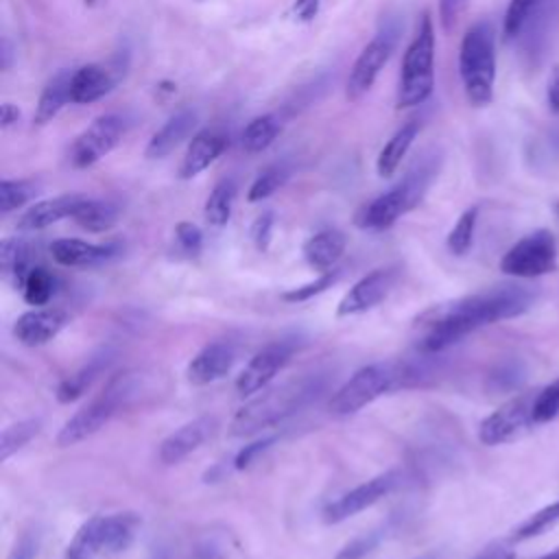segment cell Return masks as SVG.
<instances>
[{
	"label": "cell",
	"mask_w": 559,
	"mask_h": 559,
	"mask_svg": "<svg viewBox=\"0 0 559 559\" xmlns=\"http://www.w3.org/2000/svg\"><path fill=\"white\" fill-rule=\"evenodd\" d=\"M476 221H478V207H467L454 223V227L448 234V249L454 255H465L472 249L474 242V231H476Z\"/></svg>",
	"instance_id": "36"
},
{
	"label": "cell",
	"mask_w": 559,
	"mask_h": 559,
	"mask_svg": "<svg viewBox=\"0 0 559 559\" xmlns=\"http://www.w3.org/2000/svg\"><path fill=\"white\" fill-rule=\"evenodd\" d=\"M114 415H116V408L111 406V402L103 393H98L94 400H90L85 406H81L61 426V430L57 435V445L59 448H70V445H76V443L85 441L87 437L98 432Z\"/></svg>",
	"instance_id": "15"
},
{
	"label": "cell",
	"mask_w": 559,
	"mask_h": 559,
	"mask_svg": "<svg viewBox=\"0 0 559 559\" xmlns=\"http://www.w3.org/2000/svg\"><path fill=\"white\" fill-rule=\"evenodd\" d=\"M395 41H397V28L384 26L360 50V55L356 57V61L349 70V76H347L345 96L349 100H360L373 87L380 70L386 66V61L395 48Z\"/></svg>",
	"instance_id": "10"
},
{
	"label": "cell",
	"mask_w": 559,
	"mask_h": 559,
	"mask_svg": "<svg viewBox=\"0 0 559 559\" xmlns=\"http://www.w3.org/2000/svg\"><path fill=\"white\" fill-rule=\"evenodd\" d=\"M197 127V114L192 109H181L173 114L148 140L144 155L148 159H162L170 155Z\"/></svg>",
	"instance_id": "22"
},
{
	"label": "cell",
	"mask_w": 559,
	"mask_h": 559,
	"mask_svg": "<svg viewBox=\"0 0 559 559\" xmlns=\"http://www.w3.org/2000/svg\"><path fill=\"white\" fill-rule=\"evenodd\" d=\"M81 201H83L81 194H59L52 199L37 201L17 218V229L37 231L59 223L61 218H72Z\"/></svg>",
	"instance_id": "21"
},
{
	"label": "cell",
	"mask_w": 559,
	"mask_h": 559,
	"mask_svg": "<svg viewBox=\"0 0 559 559\" xmlns=\"http://www.w3.org/2000/svg\"><path fill=\"white\" fill-rule=\"evenodd\" d=\"M175 242L186 258H197L203 249V234L194 223L181 221L175 225Z\"/></svg>",
	"instance_id": "43"
},
{
	"label": "cell",
	"mask_w": 559,
	"mask_h": 559,
	"mask_svg": "<svg viewBox=\"0 0 559 559\" xmlns=\"http://www.w3.org/2000/svg\"><path fill=\"white\" fill-rule=\"evenodd\" d=\"M413 386L411 362H371L354 371L330 397V413L336 417L354 415L380 395Z\"/></svg>",
	"instance_id": "5"
},
{
	"label": "cell",
	"mask_w": 559,
	"mask_h": 559,
	"mask_svg": "<svg viewBox=\"0 0 559 559\" xmlns=\"http://www.w3.org/2000/svg\"><path fill=\"white\" fill-rule=\"evenodd\" d=\"M435 90V26L430 13H424L413 41L408 44L395 94L397 109L426 103Z\"/></svg>",
	"instance_id": "6"
},
{
	"label": "cell",
	"mask_w": 559,
	"mask_h": 559,
	"mask_svg": "<svg viewBox=\"0 0 559 559\" xmlns=\"http://www.w3.org/2000/svg\"><path fill=\"white\" fill-rule=\"evenodd\" d=\"M559 522V500L542 507L533 515H528L511 535V542H526L533 537H539L548 528H552Z\"/></svg>",
	"instance_id": "34"
},
{
	"label": "cell",
	"mask_w": 559,
	"mask_h": 559,
	"mask_svg": "<svg viewBox=\"0 0 559 559\" xmlns=\"http://www.w3.org/2000/svg\"><path fill=\"white\" fill-rule=\"evenodd\" d=\"M535 304V290L524 284H500L424 310L415 330L421 354H439L474 330L524 314Z\"/></svg>",
	"instance_id": "1"
},
{
	"label": "cell",
	"mask_w": 559,
	"mask_h": 559,
	"mask_svg": "<svg viewBox=\"0 0 559 559\" xmlns=\"http://www.w3.org/2000/svg\"><path fill=\"white\" fill-rule=\"evenodd\" d=\"M417 133H419V124L417 122H406L386 140V144L380 148L378 162H376V170H378L380 177L386 179L400 168V164L406 157L408 148L413 146Z\"/></svg>",
	"instance_id": "27"
},
{
	"label": "cell",
	"mask_w": 559,
	"mask_h": 559,
	"mask_svg": "<svg viewBox=\"0 0 559 559\" xmlns=\"http://www.w3.org/2000/svg\"><path fill=\"white\" fill-rule=\"evenodd\" d=\"M103 555V535H100V515L85 520L74 533L72 542L66 548V559H96Z\"/></svg>",
	"instance_id": "31"
},
{
	"label": "cell",
	"mask_w": 559,
	"mask_h": 559,
	"mask_svg": "<svg viewBox=\"0 0 559 559\" xmlns=\"http://www.w3.org/2000/svg\"><path fill=\"white\" fill-rule=\"evenodd\" d=\"M557 269V240L550 229H535L513 242L500 260V271L518 280L542 277Z\"/></svg>",
	"instance_id": "7"
},
{
	"label": "cell",
	"mask_w": 559,
	"mask_h": 559,
	"mask_svg": "<svg viewBox=\"0 0 559 559\" xmlns=\"http://www.w3.org/2000/svg\"><path fill=\"white\" fill-rule=\"evenodd\" d=\"M94 2H96V0H85V4H94Z\"/></svg>",
	"instance_id": "55"
},
{
	"label": "cell",
	"mask_w": 559,
	"mask_h": 559,
	"mask_svg": "<svg viewBox=\"0 0 559 559\" xmlns=\"http://www.w3.org/2000/svg\"><path fill=\"white\" fill-rule=\"evenodd\" d=\"M55 275L50 271H46L44 266H31L24 277L20 280L22 286V295L26 299V304L31 306H46L50 301V297L55 295Z\"/></svg>",
	"instance_id": "33"
},
{
	"label": "cell",
	"mask_w": 559,
	"mask_h": 559,
	"mask_svg": "<svg viewBox=\"0 0 559 559\" xmlns=\"http://www.w3.org/2000/svg\"><path fill=\"white\" fill-rule=\"evenodd\" d=\"M323 389L325 376L319 371L301 373L275 386H266L236 411L229 424V432L234 437H251L260 430H266L306 408L321 395Z\"/></svg>",
	"instance_id": "2"
},
{
	"label": "cell",
	"mask_w": 559,
	"mask_h": 559,
	"mask_svg": "<svg viewBox=\"0 0 559 559\" xmlns=\"http://www.w3.org/2000/svg\"><path fill=\"white\" fill-rule=\"evenodd\" d=\"M271 234H273V212H264L251 225V238L260 251L269 249Z\"/></svg>",
	"instance_id": "45"
},
{
	"label": "cell",
	"mask_w": 559,
	"mask_h": 559,
	"mask_svg": "<svg viewBox=\"0 0 559 559\" xmlns=\"http://www.w3.org/2000/svg\"><path fill=\"white\" fill-rule=\"evenodd\" d=\"M216 419L214 417H197L192 421H186L177 430H173L157 450V459L162 465H177L181 463L188 454H192L201 443L214 432Z\"/></svg>",
	"instance_id": "18"
},
{
	"label": "cell",
	"mask_w": 559,
	"mask_h": 559,
	"mask_svg": "<svg viewBox=\"0 0 559 559\" xmlns=\"http://www.w3.org/2000/svg\"><path fill=\"white\" fill-rule=\"evenodd\" d=\"M236 181L234 179H221L210 197L205 199V207H203V214H205V221L212 225V227H223L227 225L229 216H231V210H234V201H236Z\"/></svg>",
	"instance_id": "32"
},
{
	"label": "cell",
	"mask_w": 559,
	"mask_h": 559,
	"mask_svg": "<svg viewBox=\"0 0 559 559\" xmlns=\"http://www.w3.org/2000/svg\"><path fill=\"white\" fill-rule=\"evenodd\" d=\"M0 269L4 275H15L17 284L28 266V245L22 238H4L0 242Z\"/></svg>",
	"instance_id": "37"
},
{
	"label": "cell",
	"mask_w": 559,
	"mask_h": 559,
	"mask_svg": "<svg viewBox=\"0 0 559 559\" xmlns=\"http://www.w3.org/2000/svg\"><path fill=\"white\" fill-rule=\"evenodd\" d=\"M127 131L124 118L118 114L98 116L87 129H83L68 148V159L74 168L94 166L98 159L109 155Z\"/></svg>",
	"instance_id": "9"
},
{
	"label": "cell",
	"mask_w": 559,
	"mask_h": 559,
	"mask_svg": "<svg viewBox=\"0 0 559 559\" xmlns=\"http://www.w3.org/2000/svg\"><path fill=\"white\" fill-rule=\"evenodd\" d=\"M293 13H295L297 20L310 22V20H314L317 13H319V0H295Z\"/></svg>",
	"instance_id": "49"
},
{
	"label": "cell",
	"mask_w": 559,
	"mask_h": 559,
	"mask_svg": "<svg viewBox=\"0 0 559 559\" xmlns=\"http://www.w3.org/2000/svg\"><path fill=\"white\" fill-rule=\"evenodd\" d=\"M535 391H524L504 404H500L491 415H487L478 426V439L483 445H502L515 441L526 430L535 426L533 404Z\"/></svg>",
	"instance_id": "8"
},
{
	"label": "cell",
	"mask_w": 559,
	"mask_h": 559,
	"mask_svg": "<svg viewBox=\"0 0 559 559\" xmlns=\"http://www.w3.org/2000/svg\"><path fill=\"white\" fill-rule=\"evenodd\" d=\"M227 148V138L225 133L216 131V129H203L199 131L188 148H186V155L179 164V177L181 179H192L197 177L199 173H203L205 168H210L221 155L223 151Z\"/></svg>",
	"instance_id": "19"
},
{
	"label": "cell",
	"mask_w": 559,
	"mask_h": 559,
	"mask_svg": "<svg viewBox=\"0 0 559 559\" xmlns=\"http://www.w3.org/2000/svg\"><path fill=\"white\" fill-rule=\"evenodd\" d=\"M539 559H559V546L555 548V550H550V552H546V555H542Z\"/></svg>",
	"instance_id": "53"
},
{
	"label": "cell",
	"mask_w": 559,
	"mask_h": 559,
	"mask_svg": "<svg viewBox=\"0 0 559 559\" xmlns=\"http://www.w3.org/2000/svg\"><path fill=\"white\" fill-rule=\"evenodd\" d=\"M290 177V168L286 164H271L266 166L255 179L253 183L249 186V192H247V199L251 203H258V201H264L269 199L275 190H280L286 179Z\"/></svg>",
	"instance_id": "35"
},
{
	"label": "cell",
	"mask_w": 559,
	"mask_h": 559,
	"mask_svg": "<svg viewBox=\"0 0 559 559\" xmlns=\"http://www.w3.org/2000/svg\"><path fill=\"white\" fill-rule=\"evenodd\" d=\"M539 2H542V0H509L507 11H504V22H502L504 35H507L509 39L520 35L522 26L526 24L528 15L535 11V7H537Z\"/></svg>",
	"instance_id": "41"
},
{
	"label": "cell",
	"mask_w": 559,
	"mask_h": 559,
	"mask_svg": "<svg viewBox=\"0 0 559 559\" xmlns=\"http://www.w3.org/2000/svg\"><path fill=\"white\" fill-rule=\"evenodd\" d=\"M439 166H441V155L437 151L424 153L411 166V170L404 175L402 181H397L386 192L378 194L373 201H369L360 210L356 218L358 227L369 231H382L391 227L397 218H402L406 212L417 207L426 197L430 183L435 181Z\"/></svg>",
	"instance_id": "3"
},
{
	"label": "cell",
	"mask_w": 559,
	"mask_h": 559,
	"mask_svg": "<svg viewBox=\"0 0 559 559\" xmlns=\"http://www.w3.org/2000/svg\"><path fill=\"white\" fill-rule=\"evenodd\" d=\"M336 277H338V271H325V273H321L317 280L306 282V284H301V286H295V288L286 290V293L282 295V299H286V301H308V299H312L314 295H321L325 288H330V286L336 282Z\"/></svg>",
	"instance_id": "42"
},
{
	"label": "cell",
	"mask_w": 559,
	"mask_h": 559,
	"mask_svg": "<svg viewBox=\"0 0 559 559\" xmlns=\"http://www.w3.org/2000/svg\"><path fill=\"white\" fill-rule=\"evenodd\" d=\"M50 255L61 266H96L118 255V245H94L79 238H59L50 245Z\"/></svg>",
	"instance_id": "20"
},
{
	"label": "cell",
	"mask_w": 559,
	"mask_h": 559,
	"mask_svg": "<svg viewBox=\"0 0 559 559\" xmlns=\"http://www.w3.org/2000/svg\"><path fill=\"white\" fill-rule=\"evenodd\" d=\"M382 539V531H369L358 537H354L349 544H345L334 559H362L367 557Z\"/></svg>",
	"instance_id": "44"
},
{
	"label": "cell",
	"mask_w": 559,
	"mask_h": 559,
	"mask_svg": "<svg viewBox=\"0 0 559 559\" xmlns=\"http://www.w3.org/2000/svg\"><path fill=\"white\" fill-rule=\"evenodd\" d=\"M37 546H39V535L33 533V531H28V533H24V535L17 539V544H15V548L11 550L9 559H33L35 552H37Z\"/></svg>",
	"instance_id": "48"
},
{
	"label": "cell",
	"mask_w": 559,
	"mask_h": 559,
	"mask_svg": "<svg viewBox=\"0 0 559 559\" xmlns=\"http://www.w3.org/2000/svg\"><path fill=\"white\" fill-rule=\"evenodd\" d=\"M68 312L61 308L39 306L15 319L13 334L22 345L37 347L52 341L68 325Z\"/></svg>",
	"instance_id": "16"
},
{
	"label": "cell",
	"mask_w": 559,
	"mask_h": 559,
	"mask_svg": "<svg viewBox=\"0 0 559 559\" xmlns=\"http://www.w3.org/2000/svg\"><path fill=\"white\" fill-rule=\"evenodd\" d=\"M280 129H282V124H280L277 116H273V114L255 116L242 129L240 144L247 153H262L275 142V138L280 135Z\"/></svg>",
	"instance_id": "30"
},
{
	"label": "cell",
	"mask_w": 559,
	"mask_h": 559,
	"mask_svg": "<svg viewBox=\"0 0 559 559\" xmlns=\"http://www.w3.org/2000/svg\"><path fill=\"white\" fill-rule=\"evenodd\" d=\"M474 559H513V550L507 544L496 542V544H489L487 548H483Z\"/></svg>",
	"instance_id": "50"
},
{
	"label": "cell",
	"mask_w": 559,
	"mask_h": 559,
	"mask_svg": "<svg viewBox=\"0 0 559 559\" xmlns=\"http://www.w3.org/2000/svg\"><path fill=\"white\" fill-rule=\"evenodd\" d=\"M135 513H111L100 515V535H103V552H120L129 548L138 531Z\"/></svg>",
	"instance_id": "28"
},
{
	"label": "cell",
	"mask_w": 559,
	"mask_h": 559,
	"mask_svg": "<svg viewBox=\"0 0 559 559\" xmlns=\"http://www.w3.org/2000/svg\"><path fill=\"white\" fill-rule=\"evenodd\" d=\"M100 393L111 402L116 413L133 408L157 393V373L146 369H127L109 378Z\"/></svg>",
	"instance_id": "14"
},
{
	"label": "cell",
	"mask_w": 559,
	"mask_h": 559,
	"mask_svg": "<svg viewBox=\"0 0 559 559\" xmlns=\"http://www.w3.org/2000/svg\"><path fill=\"white\" fill-rule=\"evenodd\" d=\"M465 7H467V0H439V20L448 33L456 26Z\"/></svg>",
	"instance_id": "46"
},
{
	"label": "cell",
	"mask_w": 559,
	"mask_h": 559,
	"mask_svg": "<svg viewBox=\"0 0 559 559\" xmlns=\"http://www.w3.org/2000/svg\"><path fill=\"white\" fill-rule=\"evenodd\" d=\"M557 415H559V376L552 382H548L546 386L537 389L535 404H533L535 426L552 421Z\"/></svg>",
	"instance_id": "40"
},
{
	"label": "cell",
	"mask_w": 559,
	"mask_h": 559,
	"mask_svg": "<svg viewBox=\"0 0 559 559\" xmlns=\"http://www.w3.org/2000/svg\"><path fill=\"white\" fill-rule=\"evenodd\" d=\"M275 441V437H264V439H260V441H253V443H249V445H245L238 454H236V459H234V467L236 469H245V467H249L253 461H255V456L258 454H262L264 450H269V445Z\"/></svg>",
	"instance_id": "47"
},
{
	"label": "cell",
	"mask_w": 559,
	"mask_h": 559,
	"mask_svg": "<svg viewBox=\"0 0 559 559\" xmlns=\"http://www.w3.org/2000/svg\"><path fill=\"white\" fill-rule=\"evenodd\" d=\"M111 360H114V352L109 347L92 354L85 365H81L74 373H70L68 378H63L59 382L57 400L61 404H70V402L79 400L90 389V384L111 365Z\"/></svg>",
	"instance_id": "25"
},
{
	"label": "cell",
	"mask_w": 559,
	"mask_h": 559,
	"mask_svg": "<svg viewBox=\"0 0 559 559\" xmlns=\"http://www.w3.org/2000/svg\"><path fill=\"white\" fill-rule=\"evenodd\" d=\"M116 79L111 74V70H107L100 63H87L81 66L72 72V81H70V98L76 105H90L98 98H103L105 94L111 92Z\"/></svg>",
	"instance_id": "24"
},
{
	"label": "cell",
	"mask_w": 559,
	"mask_h": 559,
	"mask_svg": "<svg viewBox=\"0 0 559 559\" xmlns=\"http://www.w3.org/2000/svg\"><path fill=\"white\" fill-rule=\"evenodd\" d=\"M236 362V347L229 341H212L201 347L188 362L186 376L192 384L203 386L225 378Z\"/></svg>",
	"instance_id": "17"
},
{
	"label": "cell",
	"mask_w": 559,
	"mask_h": 559,
	"mask_svg": "<svg viewBox=\"0 0 559 559\" xmlns=\"http://www.w3.org/2000/svg\"><path fill=\"white\" fill-rule=\"evenodd\" d=\"M72 221L94 234L107 231L109 227L116 225L118 221V205H114L111 201H103V199H87L83 197V201L79 203Z\"/></svg>",
	"instance_id": "29"
},
{
	"label": "cell",
	"mask_w": 559,
	"mask_h": 559,
	"mask_svg": "<svg viewBox=\"0 0 559 559\" xmlns=\"http://www.w3.org/2000/svg\"><path fill=\"white\" fill-rule=\"evenodd\" d=\"M413 559H439L435 552H426V555H419V557H413Z\"/></svg>",
	"instance_id": "54"
},
{
	"label": "cell",
	"mask_w": 559,
	"mask_h": 559,
	"mask_svg": "<svg viewBox=\"0 0 559 559\" xmlns=\"http://www.w3.org/2000/svg\"><path fill=\"white\" fill-rule=\"evenodd\" d=\"M20 120V109L13 103H4L2 105V114H0V124L2 129H9L11 124H15Z\"/></svg>",
	"instance_id": "52"
},
{
	"label": "cell",
	"mask_w": 559,
	"mask_h": 559,
	"mask_svg": "<svg viewBox=\"0 0 559 559\" xmlns=\"http://www.w3.org/2000/svg\"><path fill=\"white\" fill-rule=\"evenodd\" d=\"M546 100L552 114H559V68L552 70L550 81H548V90H546Z\"/></svg>",
	"instance_id": "51"
},
{
	"label": "cell",
	"mask_w": 559,
	"mask_h": 559,
	"mask_svg": "<svg viewBox=\"0 0 559 559\" xmlns=\"http://www.w3.org/2000/svg\"><path fill=\"white\" fill-rule=\"evenodd\" d=\"M459 74L472 107H487L496 85V31L489 20L474 22L459 48Z\"/></svg>",
	"instance_id": "4"
},
{
	"label": "cell",
	"mask_w": 559,
	"mask_h": 559,
	"mask_svg": "<svg viewBox=\"0 0 559 559\" xmlns=\"http://www.w3.org/2000/svg\"><path fill=\"white\" fill-rule=\"evenodd\" d=\"M70 81H72V72L63 70V72L55 74L46 83V87L39 94L35 114H33V124L35 127L48 124L61 111V107L66 103H72V98H70Z\"/></svg>",
	"instance_id": "26"
},
{
	"label": "cell",
	"mask_w": 559,
	"mask_h": 559,
	"mask_svg": "<svg viewBox=\"0 0 559 559\" xmlns=\"http://www.w3.org/2000/svg\"><path fill=\"white\" fill-rule=\"evenodd\" d=\"M37 194V183L31 179H2L0 181V212L9 214L26 205Z\"/></svg>",
	"instance_id": "39"
},
{
	"label": "cell",
	"mask_w": 559,
	"mask_h": 559,
	"mask_svg": "<svg viewBox=\"0 0 559 559\" xmlns=\"http://www.w3.org/2000/svg\"><path fill=\"white\" fill-rule=\"evenodd\" d=\"M345 234L338 229H321L317 234H312L306 242H304V260L308 262V266H312L319 273L332 271L336 266V262L341 260V255L345 253Z\"/></svg>",
	"instance_id": "23"
},
{
	"label": "cell",
	"mask_w": 559,
	"mask_h": 559,
	"mask_svg": "<svg viewBox=\"0 0 559 559\" xmlns=\"http://www.w3.org/2000/svg\"><path fill=\"white\" fill-rule=\"evenodd\" d=\"M293 349H295L293 343H286V341H280L260 349L238 373L236 391L240 395H255L262 389H266L271 380L277 376V371L286 367V362L293 356Z\"/></svg>",
	"instance_id": "12"
},
{
	"label": "cell",
	"mask_w": 559,
	"mask_h": 559,
	"mask_svg": "<svg viewBox=\"0 0 559 559\" xmlns=\"http://www.w3.org/2000/svg\"><path fill=\"white\" fill-rule=\"evenodd\" d=\"M39 426H41L39 419H22L7 426L0 437V459L7 461L11 454L22 450L39 432Z\"/></svg>",
	"instance_id": "38"
},
{
	"label": "cell",
	"mask_w": 559,
	"mask_h": 559,
	"mask_svg": "<svg viewBox=\"0 0 559 559\" xmlns=\"http://www.w3.org/2000/svg\"><path fill=\"white\" fill-rule=\"evenodd\" d=\"M395 284V271L393 269H376L360 277L338 301L336 314L338 317H352L371 310L378 306L393 288Z\"/></svg>",
	"instance_id": "13"
},
{
	"label": "cell",
	"mask_w": 559,
	"mask_h": 559,
	"mask_svg": "<svg viewBox=\"0 0 559 559\" xmlns=\"http://www.w3.org/2000/svg\"><path fill=\"white\" fill-rule=\"evenodd\" d=\"M400 478H402V474L397 469H389L384 474H378V476L365 480L362 485H358V487L349 489L347 493L338 496L336 500H332L323 511V522L338 524L347 518H354L356 513L369 509L371 504H376L378 500L389 496L400 485Z\"/></svg>",
	"instance_id": "11"
}]
</instances>
